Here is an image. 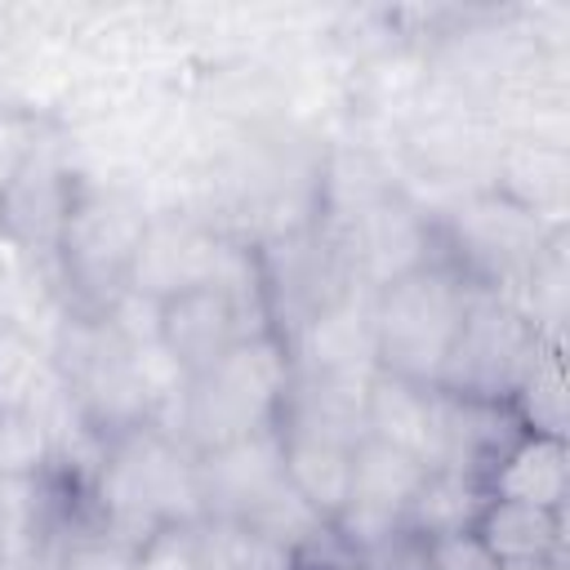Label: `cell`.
Returning a JSON list of instances; mask_svg holds the SVG:
<instances>
[{"label": "cell", "mask_w": 570, "mask_h": 570, "mask_svg": "<svg viewBox=\"0 0 570 570\" xmlns=\"http://www.w3.org/2000/svg\"><path fill=\"white\" fill-rule=\"evenodd\" d=\"M89 490H94L98 530L125 543L129 552H138L165 525L200 521L196 454L178 436L151 423L107 436Z\"/></svg>", "instance_id": "obj_1"}, {"label": "cell", "mask_w": 570, "mask_h": 570, "mask_svg": "<svg viewBox=\"0 0 570 570\" xmlns=\"http://www.w3.org/2000/svg\"><path fill=\"white\" fill-rule=\"evenodd\" d=\"M289 379H294V361L281 334L267 330L232 343L205 374L187 383L178 441L191 454H205L249 432L276 428Z\"/></svg>", "instance_id": "obj_2"}, {"label": "cell", "mask_w": 570, "mask_h": 570, "mask_svg": "<svg viewBox=\"0 0 570 570\" xmlns=\"http://www.w3.org/2000/svg\"><path fill=\"white\" fill-rule=\"evenodd\" d=\"M472 281L450 263L432 258L428 267L383 285L374 294V352L379 370L436 387L450 343L463 325Z\"/></svg>", "instance_id": "obj_3"}, {"label": "cell", "mask_w": 570, "mask_h": 570, "mask_svg": "<svg viewBox=\"0 0 570 570\" xmlns=\"http://www.w3.org/2000/svg\"><path fill=\"white\" fill-rule=\"evenodd\" d=\"M142 232H147V209L129 191L80 187L62 223V236L53 245V258H58L62 285L80 298L85 316H102L129 289Z\"/></svg>", "instance_id": "obj_4"}, {"label": "cell", "mask_w": 570, "mask_h": 570, "mask_svg": "<svg viewBox=\"0 0 570 570\" xmlns=\"http://www.w3.org/2000/svg\"><path fill=\"white\" fill-rule=\"evenodd\" d=\"M543 347H548L543 330L517 303L476 285L436 387L468 401H512V392L543 356Z\"/></svg>", "instance_id": "obj_5"}, {"label": "cell", "mask_w": 570, "mask_h": 570, "mask_svg": "<svg viewBox=\"0 0 570 570\" xmlns=\"http://www.w3.org/2000/svg\"><path fill=\"white\" fill-rule=\"evenodd\" d=\"M245 245L227 240L214 223H200L196 214H147V232L142 245L134 254V272H129V289L165 303L183 289L196 285H214L232 272L236 254Z\"/></svg>", "instance_id": "obj_6"}, {"label": "cell", "mask_w": 570, "mask_h": 570, "mask_svg": "<svg viewBox=\"0 0 570 570\" xmlns=\"http://www.w3.org/2000/svg\"><path fill=\"white\" fill-rule=\"evenodd\" d=\"M285 485L289 481H285L281 428H263V432H249L232 445L196 454L200 521L249 525Z\"/></svg>", "instance_id": "obj_7"}, {"label": "cell", "mask_w": 570, "mask_h": 570, "mask_svg": "<svg viewBox=\"0 0 570 570\" xmlns=\"http://www.w3.org/2000/svg\"><path fill=\"white\" fill-rule=\"evenodd\" d=\"M338 240H343L352 281L374 289V294L383 285L428 267L432 258H441V254H432L436 240H432L428 214L419 205H410L405 196H396V191H383L361 214H352L338 227Z\"/></svg>", "instance_id": "obj_8"}, {"label": "cell", "mask_w": 570, "mask_h": 570, "mask_svg": "<svg viewBox=\"0 0 570 570\" xmlns=\"http://www.w3.org/2000/svg\"><path fill=\"white\" fill-rule=\"evenodd\" d=\"M423 463L405 450H392L374 436H365L356 450H352V485H347V503L343 512L330 521L334 534L361 552L379 539H387L392 530L405 525V508L423 481Z\"/></svg>", "instance_id": "obj_9"}, {"label": "cell", "mask_w": 570, "mask_h": 570, "mask_svg": "<svg viewBox=\"0 0 570 570\" xmlns=\"http://www.w3.org/2000/svg\"><path fill=\"white\" fill-rule=\"evenodd\" d=\"M80 183L49 156L27 151L0 178V240L22 254H53Z\"/></svg>", "instance_id": "obj_10"}, {"label": "cell", "mask_w": 570, "mask_h": 570, "mask_svg": "<svg viewBox=\"0 0 570 570\" xmlns=\"http://www.w3.org/2000/svg\"><path fill=\"white\" fill-rule=\"evenodd\" d=\"M436 428H441V392L428 383L396 379L387 370L370 374L365 387V436L414 454L423 468H432L436 454Z\"/></svg>", "instance_id": "obj_11"}, {"label": "cell", "mask_w": 570, "mask_h": 570, "mask_svg": "<svg viewBox=\"0 0 570 570\" xmlns=\"http://www.w3.org/2000/svg\"><path fill=\"white\" fill-rule=\"evenodd\" d=\"M71 401L49 338L0 321V414H40L45 423Z\"/></svg>", "instance_id": "obj_12"}, {"label": "cell", "mask_w": 570, "mask_h": 570, "mask_svg": "<svg viewBox=\"0 0 570 570\" xmlns=\"http://www.w3.org/2000/svg\"><path fill=\"white\" fill-rule=\"evenodd\" d=\"M472 539L494 566H561V508H534L490 494L472 525Z\"/></svg>", "instance_id": "obj_13"}, {"label": "cell", "mask_w": 570, "mask_h": 570, "mask_svg": "<svg viewBox=\"0 0 570 570\" xmlns=\"http://www.w3.org/2000/svg\"><path fill=\"white\" fill-rule=\"evenodd\" d=\"M485 490L494 499H517V503H534V508H566V490H570L566 436L521 432L508 445V454L494 463Z\"/></svg>", "instance_id": "obj_14"}, {"label": "cell", "mask_w": 570, "mask_h": 570, "mask_svg": "<svg viewBox=\"0 0 570 570\" xmlns=\"http://www.w3.org/2000/svg\"><path fill=\"white\" fill-rule=\"evenodd\" d=\"M361 445V441H356ZM347 441L334 436H316V432H294L281 428V450H285V481L289 490L321 517L334 521L347 503V485H352V450Z\"/></svg>", "instance_id": "obj_15"}, {"label": "cell", "mask_w": 570, "mask_h": 570, "mask_svg": "<svg viewBox=\"0 0 570 570\" xmlns=\"http://www.w3.org/2000/svg\"><path fill=\"white\" fill-rule=\"evenodd\" d=\"M494 174H499L494 196H503L508 205L543 218V214H557L561 200H566L570 160H566V147L557 138H525V134H517L499 151Z\"/></svg>", "instance_id": "obj_16"}, {"label": "cell", "mask_w": 570, "mask_h": 570, "mask_svg": "<svg viewBox=\"0 0 570 570\" xmlns=\"http://www.w3.org/2000/svg\"><path fill=\"white\" fill-rule=\"evenodd\" d=\"M490 503V490L476 476L463 472H445V468H428L410 508H405V530L423 534V539H454V534H472L481 508Z\"/></svg>", "instance_id": "obj_17"}, {"label": "cell", "mask_w": 570, "mask_h": 570, "mask_svg": "<svg viewBox=\"0 0 570 570\" xmlns=\"http://www.w3.org/2000/svg\"><path fill=\"white\" fill-rule=\"evenodd\" d=\"M521 419L525 432H552L566 436V379H561V356L548 343L543 356L530 365V374L521 379V387L508 401Z\"/></svg>", "instance_id": "obj_18"}, {"label": "cell", "mask_w": 570, "mask_h": 570, "mask_svg": "<svg viewBox=\"0 0 570 570\" xmlns=\"http://www.w3.org/2000/svg\"><path fill=\"white\" fill-rule=\"evenodd\" d=\"M53 459V441L40 414H0V476L45 472Z\"/></svg>", "instance_id": "obj_19"}, {"label": "cell", "mask_w": 570, "mask_h": 570, "mask_svg": "<svg viewBox=\"0 0 570 570\" xmlns=\"http://www.w3.org/2000/svg\"><path fill=\"white\" fill-rule=\"evenodd\" d=\"M134 570H200V521L156 530L134 552Z\"/></svg>", "instance_id": "obj_20"}, {"label": "cell", "mask_w": 570, "mask_h": 570, "mask_svg": "<svg viewBox=\"0 0 570 570\" xmlns=\"http://www.w3.org/2000/svg\"><path fill=\"white\" fill-rule=\"evenodd\" d=\"M361 570H432V539L414 534V530H392L387 539L370 543L356 552Z\"/></svg>", "instance_id": "obj_21"}, {"label": "cell", "mask_w": 570, "mask_h": 570, "mask_svg": "<svg viewBox=\"0 0 570 570\" xmlns=\"http://www.w3.org/2000/svg\"><path fill=\"white\" fill-rule=\"evenodd\" d=\"M53 570H134V552L102 530L76 534L53 552Z\"/></svg>", "instance_id": "obj_22"}, {"label": "cell", "mask_w": 570, "mask_h": 570, "mask_svg": "<svg viewBox=\"0 0 570 570\" xmlns=\"http://www.w3.org/2000/svg\"><path fill=\"white\" fill-rule=\"evenodd\" d=\"M432 570H494V561L472 534H454L432 543Z\"/></svg>", "instance_id": "obj_23"}, {"label": "cell", "mask_w": 570, "mask_h": 570, "mask_svg": "<svg viewBox=\"0 0 570 570\" xmlns=\"http://www.w3.org/2000/svg\"><path fill=\"white\" fill-rule=\"evenodd\" d=\"M0 570H53V557H4L0 552Z\"/></svg>", "instance_id": "obj_24"}, {"label": "cell", "mask_w": 570, "mask_h": 570, "mask_svg": "<svg viewBox=\"0 0 570 570\" xmlns=\"http://www.w3.org/2000/svg\"><path fill=\"white\" fill-rule=\"evenodd\" d=\"M494 570H561L557 561H543V566H494Z\"/></svg>", "instance_id": "obj_25"}]
</instances>
